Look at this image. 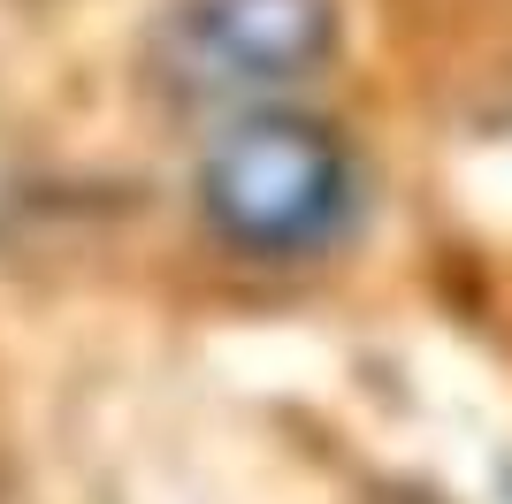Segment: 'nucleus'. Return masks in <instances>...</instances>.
<instances>
[{
  "label": "nucleus",
  "instance_id": "obj_1",
  "mask_svg": "<svg viewBox=\"0 0 512 504\" xmlns=\"http://www.w3.org/2000/svg\"><path fill=\"white\" fill-rule=\"evenodd\" d=\"M192 214L245 268H314L367 222V153L306 100L230 115L192 161Z\"/></svg>",
  "mask_w": 512,
  "mask_h": 504
},
{
  "label": "nucleus",
  "instance_id": "obj_2",
  "mask_svg": "<svg viewBox=\"0 0 512 504\" xmlns=\"http://www.w3.org/2000/svg\"><path fill=\"white\" fill-rule=\"evenodd\" d=\"M344 46L337 0H169L146 31V92L169 115L230 123L299 100Z\"/></svg>",
  "mask_w": 512,
  "mask_h": 504
}]
</instances>
